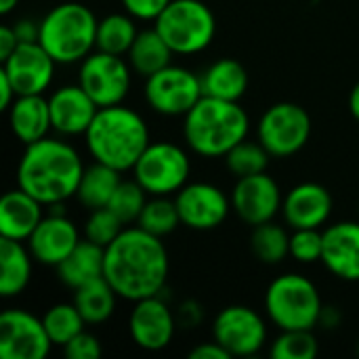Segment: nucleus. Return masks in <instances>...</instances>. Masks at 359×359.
Segmentation results:
<instances>
[{
	"label": "nucleus",
	"instance_id": "47",
	"mask_svg": "<svg viewBox=\"0 0 359 359\" xmlns=\"http://www.w3.org/2000/svg\"><path fill=\"white\" fill-rule=\"evenodd\" d=\"M349 111H351V116L359 122V82L353 86V90L349 95Z\"/></svg>",
	"mask_w": 359,
	"mask_h": 359
},
{
	"label": "nucleus",
	"instance_id": "14",
	"mask_svg": "<svg viewBox=\"0 0 359 359\" xmlns=\"http://www.w3.org/2000/svg\"><path fill=\"white\" fill-rule=\"evenodd\" d=\"M57 65L59 63L40 42H19V46L2 61L0 72L11 80L17 97L44 95L55 80Z\"/></svg>",
	"mask_w": 359,
	"mask_h": 359
},
{
	"label": "nucleus",
	"instance_id": "19",
	"mask_svg": "<svg viewBox=\"0 0 359 359\" xmlns=\"http://www.w3.org/2000/svg\"><path fill=\"white\" fill-rule=\"evenodd\" d=\"M332 215L330 191L313 181L294 185L282 204V217L290 229H320Z\"/></svg>",
	"mask_w": 359,
	"mask_h": 359
},
{
	"label": "nucleus",
	"instance_id": "7",
	"mask_svg": "<svg viewBox=\"0 0 359 359\" xmlns=\"http://www.w3.org/2000/svg\"><path fill=\"white\" fill-rule=\"evenodd\" d=\"M164 42L175 55H198L206 50L217 36V19L202 0H172L154 21Z\"/></svg>",
	"mask_w": 359,
	"mask_h": 359
},
{
	"label": "nucleus",
	"instance_id": "49",
	"mask_svg": "<svg viewBox=\"0 0 359 359\" xmlns=\"http://www.w3.org/2000/svg\"><path fill=\"white\" fill-rule=\"evenodd\" d=\"M358 355H359V341H358Z\"/></svg>",
	"mask_w": 359,
	"mask_h": 359
},
{
	"label": "nucleus",
	"instance_id": "32",
	"mask_svg": "<svg viewBox=\"0 0 359 359\" xmlns=\"http://www.w3.org/2000/svg\"><path fill=\"white\" fill-rule=\"evenodd\" d=\"M137 225L143 227L145 231L158 236V238L170 236L181 225V217H179V208H177L175 198H170V196H149Z\"/></svg>",
	"mask_w": 359,
	"mask_h": 359
},
{
	"label": "nucleus",
	"instance_id": "25",
	"mask_svg": "<svg viewBox=\"0 0 359 359\" xmlns=\"http://www.w3.org/2000/svg\"><path fill=\"white\" fill-rule=\"evenodd\" d=\"M103 265H105V248L84 238L69 252V257L63 259L55 269H57L59 282L63 286L76 290L90 280L101 278Z\"/></svg>",
	"mask_w": 359,
	"mask_h": 359
},
{
	"label": "nucleus",
	"instance_id": "17",
	"mask_svg": "<svg viewBox=\"0 0 359 359\" xmlns=\"http://www.w3.org/2000/svg\"><path fill=\"white\" fill-rule=\"evenodd\" d=\"M231 208L246 225L255 227L267 221H273L278 212H282L284 196L278 181L267 175H250L240 177L231 189Z\"/></svg>",
	"mask_w": 359,
	"mask_h": 359
},
{
	"label": "nucleus",
	"instance_id": "4",
	"mask_svg": "<svg viewBox=\"0 0 359 359\" xmlns=\"http://www.w3.org/2000/svg\"><path fill=\"white\" fill-rule=\"evenodd\" d=\"M250 118L240 101L202 97L183 116V139L202 158H225L238 143L248 139Z\"/></svg>",
	"mask_w": 359,
	"mask_h": 359
},
{
	"label": "nucleus",
	"instance_id": "30",
	"mask_svg": "<svg viewBox=\"0 0 359 359\" xmlns=\"http://www.w3.org/2000/svg\"><path fill=\"white\" fill-rule=\"evenodd\" d=\"M141 29L137 27V19L133 15L124 13H109L99 19L97 25V50L111 53V55H122L130 50L137 34Z\"/></svg>",
	"mask_w": 359,
	"mask_h": 359
},
{
	"label": "nucleus",
	"instance_id": "40",
	"mask_svg": "<svg viewBox=\"0 0 359 359\" xmlns=\"http://www.w3.org/2000/svg\"><path fill=\"white\" fill-rule=\"evenodd\" d=\"M124 11L137 21H156L172 0H120Z\"/></svg>",
	"mask_w": 359,
	"mask_h": 359
},
{
	"label": "nucleus",
	"instance_id": "39",
	"mask_svg": "<svg viewBox=\"0 0 359 359\" xmlns=\"http://www.w3.org/2000/svg\"><path fill=\"white\" fill-rule=\"evenodd\" d=\"M101 341L86 330L76 334L67 345H63V355L67 359H97L101 358Z\"/></svg>",
	"mask_w": 359,
	"mask_h": 359
},
{
	"label": "nucleus",
	"instance_id": "26",
	"mask_svg": "<svg viewBox=\"0 0 359 359\" xmlns=\"http://www.w3.org/2000/svg\"><path fill=\"white\" fill-rule=\"evenodd\" d=\"M200 78L204 95L215 99L240 101L248 88V72L236 59H219L210 63Z\"/></svg>",
	"mask_w": 359,
	"mask_h": 359
},
{
	"label": "nucleus",
	"instance_id": "23",
	"mask_svg": "<svg viewBox=\"0 0 359 359\" xmlns=\"http://www.w3.org/2000/svg\"><path fill=\"white\" fill-rule=\"evenodd\" d=\"M6 111L11 130L23 145L40 141L53 130L50 107L44 95H19Z\"/></svg>",
	"mask_w": 359,
	"mask_h": 359
},
{
	"label": "nucleus",
	"instance_id": "8",
	"mask_svg": "<svg viewBox=\"0 0 359 359\" xmlns=\"http://www.w3.org/2000/svg\"><path fill=\"white\" fill-rule=\"evenodd\" d=\"M133 175L149 196H177L189 183L191 160L177 143L151 141L137 160Z\"/></svg>",
	"mask_w": 359,
	"mask_h": 359
},
{
	"label": "nucleus",
	"instance_id": "27",
	"mask_svg": "<svg viewBox=\"0 0 359 359\" xmlns=\"http://www.w3.org/2000/svg\"><path fill=\"white\" fill-rule=\"evenodd\" d=\"M175 53L170 50V46L164 42V38L160 36V32L156 27H147L141 29L130 46V50L126 53V59L133 67V72L141 78H149L151 74L164 69L166 65L172 63Z\"/></svg>",
	"mask_w": 359,
	"mask_h": 359
},
{
	"label": "nucleus",
	"instance_id": "45",
	"mask_svg": "<svg viewBox=\"0 0 359 359\" xmlns=\"http://www.w3.org/2000/svg\"><path fill=\"white\" fill-rule=\"evenodd\" d=\"M341 311L337 309V307H332V305H324V309H322V316H320V324L318 326H322L324 330H334V328H339L341 326Z\"/></svg>",
	"mask_w": 359,
	"mask_h": 359
},
{
	"label": "nucleus",
	"instance_id": "15",
	"mask_svg": "<svg viewBox=\"0 0 359 359\" xmlns=\"http://www.w3.org/2000/svg\"><path fill=\"white\" fill-rule=\"evenodd\" d=\"M181 225L194 231H210L225 223L231 208V198L215 183L196 181L181 187L175 196Z\"/></svg>",
	"mask_w": 359,
	"mask_h": 359
},
{
	"label": "nucleus",
	"instance_id": "43",
	"mask_svg": "<svg viewBox=\"0 0 359 359\" xmlns=\"http://www.w3.org/2000/svg\"><path fill=\"white\" fill-rule=\"evenodd\" d=\"M231 355L212 339L208 343H202L189 351V359H229Z\"/></svg>",
	"mask_w": 359,
	"mask_h": 359
},
{
	"label": "nucleus",
	"instance_id": "9",
	"mask_svg": "<svg viewBox=\"0 0 359 359\" xmlns=\"http://www.w3.org/2000/svg\"><path fill=\"white\" fill-rule=\"evenodd\" d=\"M311 137V118L299 103L282 101L267 107L257 124V139L271 158L299 154Z\"/></svg>",
	"mask_w": 359,
	"mask_h": 359
},
{
	"label": "nucleus",
	"instance_id": "6",
	"mask_svg": "<svg viewBox=\"0 0 359 359\" xmlns=\"http://www.w3.org/2000/svg\"><path fill=\"white\" fill-rule=\"evenodd\" d=\"M324 303L318 286L301 273L278 276L265 292V313L282 330H316Z\"/></svg>",
	"mask_w": 359,
	"mask_h": 359
},
{
	"label": "nucleus",
	"instance_id": "41",
	"mask_svg": "<svg viewBox=\"0 0 359 359\" xmlns=\"http://www.w3.org/2000/svg\"><path fill=\"white\" fill-rule=\"evenodd\" d=\"M175 318H177V324L179 328H185V330H194L202 324L204 320V307L196 301V299H185L183 303H179L177 311H175Z\"/></svg>",
	"mask_w": 359,
	"mask_h": 359
},
{
	"label": "nucleus",
	"instance_id": "11",
	"mask_svg": "<svg viewBox=\"0 0 359 359\" xmlns=\"http://www.w3.org/2000/svg\"><path fill=\"white\" fill-rule=\"evenodd\" d=\"M133 67L126 57L93 50L78 67V84L99 107L124 103L133 86Z\"/></svg>",
	"mask_w": 359,
	"mask_h": 359
},
{
	"label": "nucleus",
	"instance_id": "1",
	"mask_svg": "<svg viewBox=\"0 0 359 359\" xmlns=\"http://www.w3.org/2000/svg\"><path fill=\"white\" fill-rule=\"evenodd\" d=\"M168 269V250L162 238L139 225L124 227L105 248L103 278L124 301L135 303L162 294L166 290Z\"/></svg>",
	"mask_w": 359,
	"mask_h": 359
},
{
	"label": "nucleus",
	"instance_id": "31",
	"mask_svg": "<svg viewBox=\"0 0 359 359\" xmlns=\"http://www.w3.org/2000/svg\"><path fill=\"white\" fill-rule=\"evenodd\" d=\"M250 250L261 263L280 265L290 257V233L273 221L255 225L250 233Z\"/></svg>",
	"mask_w": 359,
	"mask_h": 359
},
{
	"label": "nucleus",
	"instance_id": "34",
	"mask_svg": "<svg viewBox=\"0 0 359 359\" xmlns=\"http://www.w3.org/2000/svg\"><path fill=\"white\" fill-rule=\"evenodd\" d=\"M269 160H271V154L261 145L259 139L257 141L244 139L225 156V166L236 179H240V177L267 172Z\"/></svg>",
	"mask_w": 359,
	"mask_h": 359
},
{
	"label": "nucleus",
	"instance_id": "33",
	"mask_svg": "<svg viewBox=\"0 0 359 359\" xmlns=\"http://www.w3.org/2000/svg\"><path fill=\"white\" fill-rule=\"evenodd\" d=\"M44 328L53 341V345L63 347L67 345L76 334H80L86 326L84 318L80 316L78 307L72 303H57L53 307H48L42 316Z\"/></svg>",
	"mask_w": 359,
	"mask_h": 359
},
{
	"label": "nucleus",
	"instance_id": "35",
	"mask_svg": "<svg viewBox=\"0 0 359 359\" xmlns=\"http://www.w3.org/2000/svg\"><path fill=\"white\" fill-rule=\"evenodd\" d=\"M320 351L313 330H282V334L271 343L273 359H313Z\"/></svg>",
	"mask_w": 359,
	"mask_h": 359
},
{
	"label": "nucleus",
	"instance_id": "20",
	"mask_svg": "<svg viewBox=\"0 0 359 359\" xmlns=\"http://www.w3.org/2000/svg\"><path fill=\"white\" fill-rule=\"evenodd\" d=\"M78 227L67 219V215H44L40 225L34 229L25 242L34 261L46 267H57L69 252L78 246Z\"/></svg>",
	"mask_w": 359,
	"mask_h": 359
},
{
	"label": "nucleus",
	"instance_id": "12",
	"mask_svg": "<svg viewBox=\"0 0 359 359\" xmlns=\"http://www.w3.org/2000/svg\"><path fill=\"white\" fill-rule=\"evenodd\" d=\"M212 339L231 358L257 355L267 343V324L246 305H229L212 322Z\"/></svg>",
	"mask_w": 359,
	"mask_h": 359
},
{
	"label": "nucleus",
	"instance_id": "3",
	"mask_svg": "<svg viewBox=\"0 0 359 359\" xmlns=\"http://www.w3.org/2000/svg\"><path fill=\"white\" fill-rule=\"evenodd\" d=\"M84 143L95 162L126 172L135 168L137 160L151 143V137L143 116L120 103L99 107L95 120L84 133Z\"/></svg>",
	"mask_w": 359,
	"mask_h": 359
},
{
	"label": "nucleus",
	"instance_id": "37",
	"mask_svg": "<svg viewBox=\"0 0 359 359\" xmlns=\"http://www.w3.org/2000/svg\"><path fill=\"white\" fill-rule=\"evenodd\" d=\"M126 225L120 221V217L111 208H107V206L95 208V210H90V215L84 223V238L107 248L120 236V231Z\"/></svg>",
	"mask_w": 359,
	"mask_h": 359
},
{
	"label": "nucleus",
	"instance_id": "10",
	"mask_svg": "<svg viewBox=\"0 0 359 359\" xmlns=\"http://www.w3.org/2000/svg\"><path fill=\"white\" fill-rule=\"evenodd\" d=\"M143 95L156 114L166 118H183L204 97L202 78L183 65L170 63L145 78Z\"/></svg>",
	"mask_w": 359,
	"mask_h": 359
},
{
	"label": "nucleus",
	"instance_id": "18",
	"mask_svg": "<svg viewBox=\"0 0 359 359\" xmlns=\"http://www.w3.org/2000/svg\"><path fill=\"white\" fill-rule=\"evenodd\" d=\"M48 107L53 130L63 137L84 135L99 111V105L78 82L55 88L48 97Z\"/></svg>",
	"mask_w": 359,
	"mask_h": 359
},
{
	"label": "nucleus",
	"instance_id": "29",
	"mask_svg": "<svg viewBox=\"0 0 359 359\" xmlns=\"http://www.w3.org/2000/svg\"><path fill=\"white\" fill-rule=\"evenodd\" d=\"M120 183H122L120 170L105 166L101 162H93L90 166L84 168V175H82L78 191H76V200L88 210L103 208L109 204V200Z\"/></svg>",
	"mask_w": 359,
	"mask_h": 359
},
{
	"label": "nucleus",
	"instance_id": "48",
	"mask_svg": "<svg viewBox=\"0 0 359 359\" xmlns=\"http://www.w3.org/2000/svg\"><path fill=\"white\" fill-rule=\"evenodd\" d=\"M17 4H19V0H0V13L8 15L11 11H15Z\"/></svg>",
	"mask_w": 359,
	"mask_h": 359
},
{
	"label": "nucleus",
	"instance_id": "22",
	"mask_svg": "<svg viewBox=\"0 0 359 359\" xmlns=\"http://www.w3.org/2000/svg\"><path fill=\"white\" fill-rule=\"evenodd\" d=\"M44 219V204L21 187L11 189L0 200V236L27 242Z\"/></svg>",
	"mask_w": 359,
	"mask_h": 359
},
{
	"label": "nucleus",
	"instance_id": "5",
	"mask_svg": "<svg viewBox=\"0 0 359 359\" xmlns=\"http://www.w3.org/2000/svg\"><path fill=\"white\" fill-rule=\"evenodd\" d=\"M97 15L84 2H61L40 19L38 42L59 65H74L97 50Z\"/></svg>",
	"mask_w": 359,
	"mask_h": 359
},
{
	"label": "nucleus",
	"instance_id": "44",
	"mask_svg": "<svg viewBox=\"0 0 359 359\" xmlns=\"http://www.w3.org/2000/svg\"><path fill=\"white\" fill-rule=\"evenodd\" d=\"M17 46H19V38L13 25H2L0 27V61H4Z\"/></svg>",
	"mask_w": 359,
	"mask_h": 359
},
{
	"label": "nucleus",
	"instance_id": "36",
	"mask_svg": "<svg viewBox=\"0 0 359 359\" xmlns=\"http://www.w3.org/2000/svg\"><path fill=\"white\" fill-rule=\"evenodd\" d=\"M147 196L149 194L135 179L133 181H124L122 179V183L114 191L107 208H111L120 217V221L124 225H133V223L139 221V217H141V212H143V208H145V204L149 200Z\"/></svg>",
	"mask_w": 359,
	"mask_h": 359
},
{
	"label": "nucleus",
	"instance_id": "2",
	"mask_svg": "<svg viewBox=\"0 0 359 359\" xmlns=\"http://www.w3.org/2000/svg\"><path fill=\"white\" fill-rule=\"evenodd\" d=\"M84 162L78 149L57 137H44L25 145L17 164V187L34 196L44 206L76 198Z\"/></svg>",
	"mask_w": 359,
	"mask_h": 359
},
{
	"label": "nucleus",
	"instance_id": "21",
	"mask_svg": "<svg viewBox=\"0 0 359 359\" xmlns=\"http://www.w3.org/2000/svg\"><path fill=\"white\" fill-rule=\"evenodd\" d=\"M322 263L334 278L359 282V223L341 221L324 229Z\"/></svg>",
	"mask_w": 359,
	"mask_h": 359
},
{
	"label": "nucleus",
	"instance_id": "46",
	"mask_svg": "<svg viewBox=\"0 0 359 359\" xmlns=\"http://www.w3.org/2000/svg\"><path fill=\"white\" fill-rule=\"evenodd\" d=\"M17 99V93L11 84V80L0 72V107L2 109H8L13 105V101Z\"/></svg>",
	"mask_w": 359,
	"mask_h": 359
},
{
	"label": "nucleus",
	"instance_id": "13",
	"mask_svg": "<svg viewBox=\"0 0 359 359\" xmlns=\"http://www.w3.org/2000/svg\"><path fill=\"white\" fill-rule=\"evenodd\" d=\"M53 341L42 318L25 309H6L0 316V358L44 359L50 353Z\"/></svg>",
	"mask_w": 359,
	"mask_h": 359
},
{
	"label": "nucleus",
	"instance_id": "28",
	"mask_svg": "<svg viewBox=\"0 0 359 359\" xmlns=\"http://www.w3.org/2000/svg\"><path fill=\"white\" fill-rule=\"evenodd\" d=\"M118 299V292L103 276L74 290V305L78 307L84 322L90 326L105 324L114 316Z\"/></svg>",
	"mask_w": 359,
	"mask_h": 359
},
{
	"label": "nucleus",
	"instance_id": "38",
	"mask_svg": "<svg viewBox=\"0 0 359 359\" xmlns=\"http://www.w3.org/2000/svg\"><path fill=\"white\" fill-rule=\"evenodd\" d=\"M324 231L320 229H292L290 233V257L301 265H313L322 261Z\"/></svg>",
	"mask_w": 359,
	"mask_h": 359
},
{
	"label": "nucleus",
	"instance_id": "42",
	"mask_svg": "<svg viewBox=\"0 0 359 359\" xmlns=\"http://www.w3.org/2000/svg\"><path fill=\"white\" fill-rule=\"evenodd\" d=\"M13 29H15L19 42H38V38H40V21L27 19V17L15 21Z\"/></svg>",
	"mask_w": 359,
	"mask_h": 359
},
{
	"label": "nucleus",
	"instance_id": "24",
	"mask_svg": "<svg viewBox=\"0 0 359 359\" xmlns=\"http://www.w3.org/2000/svg\"><path fill=\"white\" fill-rule=\"evenodd\" d=\"M34 257L25 242L0 236V297H19L32 282Z\"/></svg>",
	"mask_w": 359,
	"mask_h": 359
},
{
	"label": "nucleus",
	"instance_id": "16",
	"mask_svg": "<svg viewBox=\"0 0 359 359\" xmlns=\"http://www.w3.org/2000/svg\"><path fill=\"white\" fill-rule=\"evenodd\" d=\"M177 328L175 311L168 307L164 294L135 301L128 316V334L139 349L151 353L166 349L172 343Z\"/></svg>",
	"mask_w": 359,
	"mask_h": 359
}]
</instances>
